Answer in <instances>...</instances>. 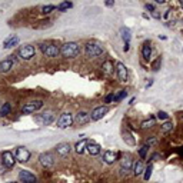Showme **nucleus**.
I'll return each instance as SVG.
<instances>
[{
    "instance_id": "7ed1b4c3",
    "label": "nucleus",
    "mask_w": 183,
    "mask_h": 183,
    "mask_svg": "<svg viewBox=\"0 0 183 183\" xmlns=\"http://www.w3.org/2000/svg\"><path fill=\"white\" fill-rule=\"evenodd\" d=\"M40 49H42V53L44 56H47V57H56L57 54L60 53V49L52 43H43L40 46Z\"/></svg>"
},
{
    "instance_id": "473e14b6",
    "label": "nucleus",
    "mask_w": 183,
    "mask_h": 183,
    "mask_svg": "<svg viewBox=\"0 0 183 183\" xmlns=\"http://www.w3.org/2000/svg\"><path fill=\"white\" fill-rule=\"evenodd\" d=\"M147 150H149V149H147V146H142V147L139 149V156L142 157V159H145V157H146Z\"/></svg>"
},
{
    "instance_id": "58836bf2",
    "label": "nucleus",
    "mask_w": 183,
    "mask_h": 183,
    "mask_svg": "<svg viewBox=\"0 0 183 183\" xmlns=\"http://www.w3.org/2000/svg\"><path fill=\"white\" fill-rule=\"evenodd\" d=\"M156 142H157V139H156V137H152L150 140H147V145H149V146H152V145H155Z\"/></svg>"
},
{
    "instance_id": "f257e3e1",
    "label": "nucleus",
    "mask_w": 183,
    "mask_h": 183,
    "mask_svg": "<svg viewBox=\"0 0 183 183\" xmlns=\"http://www.w3.org/2000/svg\"><path fill=\"white\" fill-rule=\"evenodd\" d=\"M60 53L63 57H67V59H73L77 54L80 53V46L76 43V42H69V43H65L60 49Z\"/></svg>"
},
{
    "instance_id": "a878e982",
    "label": "nucleus",
    "mask_w": 183,
    "mask_h": 183,
    "mask_svg": "<svg viewBox=\"0 0 183 183\" xmlns=\"http://www.w3.org/2000/svg\"><path fill=\"white\" fill-rule=\"evenodd\" d=\"M10 112H11V105H10V103H4V105L0 108V117H3V116L9 115Z\"/></svg>"
},
{
    "instance_id": "4be33fe9",
    "label": "nucleus",
    "mask_w": 183,
    "mask_h": 183,
    "mask_svg": "<svg viewBox=\"0 0 183 183\" xmlns=\"http://www.w3.org/2000/svg\"><path fill=\"white\" fill-rule=\"evenodd\" d=\"M120 34H122V39L125 40V44H129L130 39H132V32H130V29H127V27H122V29H120Z\"/></svg>"
},
{
    "instance_id": "f8f14e48",
    "label": "nucleus",
    "mask_w": 183,
    "mask_h": 183,
    "mask_svg": "<svg viewBox=\"0 0 183 183\" xmlns=\"http://www.w3.org/2000/svg\"><path fill=\"white\" fill-rule=\"evenodd\" d=\"M39 160H40V164H42L43 167H46V169L52 167L54 164V157L50 153H42V155L39 156Z\"/></svg>"
},
{
    "instance_id": "b1692460",
    "label": "nucleus",
    "mask_w": 183,
    "mask_h": 183,
    "mask_svg": "<svg viewBox=\"0 0 183 183\" xmlns=\"http://www.w3.org/2000/svg\"><path fill=\"white\" fill-rule=\"evenodd\" d=\"M73 7V3L72 1H62V3H59L57 6H56V9L59 11H66L69 10V9H72Z\"/></svg>"
},
{
    "instance_id": "ea45409f",
    "label": "nucleus",
    "mask_w": 183,
    "mask_h": 183,
    "mask_svg": "<svg viewBox=\"0 0 183 183\" xmlns=\"http://www.w3.org/2000/svg\"><path fill=\"white\" fill-rule=\"evenodd\" d=\"M152 16H153L155 19H160V13H159V11H156V10L152 13Z\"/></svg>"
},
{
    "instance_id": "7c9ffc66",
    "label": "nucleus",
    "mask_w": 183,
    "mask_h": 183,
    "mask_svg": "<svg viewBox=\"0 0 183 183\" xmlns=\"http://www.w3.org/2000/svg\"><path fill=\"white\" fill-rule=\"evenodd\" d=\"M126 96H127V92H126V90H120V93H119V95H116L113 100H115V102H120V100H123V99H125Z\"/></svg>"
},
{
    "instance_id": "0eeeda50",
    "label": "nucleus",
    "mask_w": 183,
    "mask_h": 183,
    "mask_svg": "<svg viewBox=\"0 0 183 183\" xmlns=\"http://www.w3.org/2000/svg\"><path fill=\"white\" fill-rule=\"evenodd\" d=\"M75 120L72 117V115L70 113H63L59 120H57V127H60V129H66V127H69V126H72V123H73Z\"/></svg>"
},
{
    "instance_id": "c03bdc74",
    "label": "nucleus",
    "mask_w": 183,
    "mask_h": 183,
    "mask_svg": "<svg viewBox=\"0 0 183 183\" xmlns=\"http://www.w3.org/2000/svg\"><path fill=\"white\" fill-rule=\"evenodd\" d=\"M7 183H16V182H7Z\"/></svg>"
},
{
    "instance_id": "79ce46f5",
    "label": "nucleus",
    "mask_w": 183,
    "mask_h": 183,
    "mask_svg": "<svg viewBox=\"0 0 183 183\" xmlns=\"http://www.w3.org/2000/svg\"><path fill=\"white\" fill-rule=\"evenodd\" d=\"M129 46H130V44H125V47H123V50H125V52H127V50H129Z\"/></svg>"
},
{
    "instance_id": "2f4dec72",
    "label": "nucleus",
    "mask_w": 183,
    "mask_h": 183,
    "mask_svg": "<svg viewBox=\"0 0 183 183\" xmlns=\"http://www.w3.org/2000/svg\"><path fill=\"white\" fill-rule=\"evenodd\" d=\"M123 139H125V142H127L130 146H133V145H135V139H132V135H130V133H127V132L123 135Z\"/></svg>"
},
{
    "instance_id": "e433bc0d",
    "label": "nucleus",
    "mask_w": 183,
    "mask_h": 183,
    "mask_svg": "<svg viewBox=\"0 0 183 183\" xmlns=\"http://www.w3.org/2000/svg\"><path fill=\"white\" fill-rule=\"evenodd\" d=\"M145 9H146V10H150L152 13H153V11H155V6L150 4V3H146V4H145Z\"/></svg>"
},
{
    "instance_id": "ddd939ff",
    "label": "nucleus",
    "mask_w": 183,
    "mask_h": 183,
    "mask_svg": "<svg viewBox=\"0 0 183 183\" xmlns=\"http://www.w3.org/2000/svg\"><path fill=\"white\" fill-rule=\"evenodd\" d=\"M34 120L39 123V125H42V126H49L52 122L54 120V116L52 113H43V115H39V116H36Z\"/></svg>"
},
{
    "instance_id": "393cba45",
    "label": "nucleus",
    "mask_w": 183,
    "mask_h": 183,
    "mask_svg": "<svg viewBox=\"0 0 183 183\" xmlns=\"http://www.w3.org/2000/svg\"><path fill=\"white\" fill-rule=\"evenodd\" d=\"M133 170H135V176H140L142 173L145 172V167H143V163L140 160H137L133 164Z\"/></svg>"
},
{
    "instance_id": "f3484780",
    "label": "nucleus",
    "mask_w": 183,
    "mask_h": 183,
    "mask_svg": "<svg viewBox=\"0 0 183 183\" xmlns=\"http://www.w3.org/2000/svg\"><path fill=\"white\" fill-rule=\"evenodd\" d=\"M117 159V153L113 150H106L103 153V160L106 162L108 164H112V163H115V160Z\"/></svg>"
},
{
    "instance_id": "c85d7f7f",
    "label": "nucleus",
    "mask_w": 183,
    "mask_h": 183,
    "mask_svg": "<svg viewBox=\"0 0 183 183\" xmlns=\"http://www.w3.org/2000/svg\"><path fill=\"white\" fill-rule=\"evenodd\" d=\"M103 70H105L108 75L113 73V65H112V62H105V63H103Z\"/></svg>"
},
{
    "instance_id": "49530a36",
    "label": "nucleus",
    "mask_w": 183,
    "mask_h": 183,
    "mask_svg": "<svg viewBox=\"0 0 183 183\" xmlns=\"http://www.w3.org/2000/svg\"><path fill=\"white\" fill-rule=\"evenodd\" d=\"M182 33H183V30H182Z\"/></svg>"
},
{
    "instance_id": "9b49d317",
    "label": "nucleus",
    "mask_w": 183,
    "mask_h": 183,
    "mask_svg": "<svg viewBox=\"0 0 183 183\" xmlns=\"http://www.w3.org/2000/svg\"><path fill=\"white\" fill-rule=\"evenodd\" d=\"M19 56H20V59H23V60H29V59H32L33 56H34V47L30 46V44L23 46L22 49L19 50Z\"/></svg>"
},
{
    "instance_id": "a211bd4d",
    "label": "nucleus",
    "mask_w": 183,
    "mask_h": 183,
    "mask_svg": "<svg viewBox=\"0 0 183 183\" xmlns=\"http://www.w3.org/2000/svg\"><path fill=\"white\" fill-rule=\"evenodd\" d=\"M20 42V39L17 37V36H10L9 39H6L4 40V43H3V47L4 49H11V47H14L16 44Z\"/></svg>"
},
{
    "instance_id": "6e6552de",
    "label": "nucleus",
    "mask_w": 183,
    "mask_h": 183,
    "mask_svg": "<svg viewBox=\"0 0 183 183\" xmlns=\"http://www.w3.org/2000/svg\"><path fill=\"white\" fill-rule=\"evenodd\" d=\"M116 73H117V77L120 82H127V79H129V73H127V69H126V66L123 65L122 62H117L116 63Z\"/></svg>"
},
{
    "instance_id": "4c0bfd02",
    "label": "nucleus",
    "mask_w": 183,
    "mask_h": 183,
    "mask_svg": "<svg viewBox=\"0 0 183 183\" xmlns=\"http://www.w3.org/2000/svg\"><path fill=\"white\" fill-rule=\"evenodd\" d=\"M113 99H115V95H108V96H106V99H105V102H106V103H110Z\"/></svg>"
},
{
    "instance_id": "72a5a7b5",
    "label": "nucleus",
    "mask_w": 183,
    "mask_h": 183,
    "mask_svg": "<svg viewBox=\"0 0 183 183\" xmlns=\"http://www.w3.org/2000/svg\"><path fill=\"white\" fill-rule=\"evenodd\" d=\"M153 125H155V119L150 117L149 120H146V122H143V123H142V127H152Z\"/></svg>"
},
{
    "instance_id": "20e7f679",
    "label": "nucleus",
    "mask_w": 183,
    "mask_h": 183,
    "mask_svg": "<svg viewBox=\"0 0 183 183\" xmlns=\"http://www.w3.org/2000/svg\"><path fill=\"white\" fill-rule=\"evenodd\" d=\"M43 108V102L42 100H33L30 103H26L24 106L22 108V113L24 115H30V113H34L36 110Z\"/></svg>"
},
{
    "instance_id": "4468645a",
    "label": "nucleus",
    "mask_w": 183,
    "mask_h": 183,
    "mask_svg": "<svg viewBox=\"0 0 183 183\" xmlns=\"http://www.w3.org/2000/svg\"><path fill=\"white\" fill-rule=\"evenodd\" d=\"M90 120H92V117H90V115L86 113V112H79L75 117V122L77 125H86Z\"/></svg>"
},
{
    "instance_id": "37998d69",
    "label": "nucleus",
    "mask_w": 183,
    "mask_h": 183,
    "mask_svg": "<svg viewBox=\"0 0 183 183\" xmlns=\"http://www.w3.org/2000/svg\"><path fill=\"white\" fill-rule=\"evenodd\" d=\"M180 149H182V150H180V152H182V153H183V147H180Z\"/></svg>"
},
{
    "instance_id": "2eb2a0df",
    "label": "nucleus",
    "mask_w": 183,
    "mask_h": 183,
    "mask_svg": "<svg viewBox=\"0 0 183 183\" xmlns=\"http://www.w3.org/2000/svg\"><path fill=\"white\" fill-rule=\"evenodd\" d=\"M70 150H72V147H70V145L66 143V142L59 143V145L56 146V152H57L60 156H67V155L70 153Z\"/></svg>"
},
{
    "instance_id": "c9c22d12",
    "label": "nucleus",
    "mask_w": 183,
    "mask_h": 183,
    "mask_svg": "<svg viewBox=\"0 0 183 183\" xmlns=\"http://www.w3.org/2000/svg\"><path fill=\"white\" fill-rule=\"evenodd\" d=\"M160 62H162V59L160 57H157L155 62H153V65H152V67H153V70H159V66H160Z\"/></svg>"
},
{
    "instance_id": "6ab92c4d",
    "label": "nucleus",
    "mask_w": 183,
    "mask_h": 183,
    "mask_svg": "<svg viewBox=\"0 0 183 183\" xmlns=\"http://www.w3.org/2000/svg\"><path fill=\"white\" fill-rule=\"evenodd\" d=\"M13 67V60L11 59H6L0 62V73H7Z\"/></svg>"
},
{
    "instance_id": "423d86ee",
    "label": "nucleus",
    "mask_w": 183,
    "mask_h": 183,
    "mask_svg": "<svg viewBox=\"0 0 183 183\" xmlns=\"http://www.w3.org/2000/svg\"><path fill=\"white\" fill-rule=\"evenodd\" d=\"M14 157H16V160L20 162V163H26L30 159V152L27 150L26 147H17L16 153H14Z\"/></svg>"
},
{
    "instance_id": "bb28decb",
    "label": "nucleus",
    "mask_w": 183,
    "mask_h": 183,
    "mask_svg": "<svg viewBox=\"0 0 183 183\" xmlns=\"http://www.w3.org/2000/svg\"><path fill=\"white\" fill-rule=\"evenodd\" d=\"M173 130V123L170 120H167V122H164L163 125H162V132L163 133H169V132H172Z\"/></svg>"
},
{
    "instance_id": "f704fd0d",
    "label": "nucleus",
    "mask_w": 183,
    "mask_h": 183,
    "mask_svg": "<svg viewBox=\"0 0 183 183\" xmlns=\"http://www.w3.org/2000/svg\"><path fill=\"white\" fill-rule=\"evenodd\" d=\"M157 119H160V120H167V119H169V115H167L166 112L160 110V112L157 113Z\"/></svg>"
},
{
    "instance_id": "c756f323",
    "label": "nucleus",
    "mask_w": 183,
    "mask_h": 183,
    "mask_svg": "<svg viewBox=\"0 0 183 183\" xmlns=\"http://www.w3.org/2000/svg\"><path fill=\"white\" fill-rule=\"evenodd\" d=\"M54 9H56L54 4H47V6H43V7H42V13H43V14H49V13L53 11Z\"/></svg>"
},
{
    "instance_id": "412c9836",
    "label": "nucleus",
    "mask_w": 183,
    "mask_h": 183,
    "mask_svg": "<svg viewBox=\"0 0 183 183\" xmlns=\"http://www.w3.org/2000/svg\"><path fill=\"white\" fill-rule=\"evenodd\" d=\"M87 152H89V155H92V156H97L99 153H100V146L97 145V143H89L87 145Z\"/></svg>"
},
{
    "instance_id": "aec40b11",
    "label": "nucleus",
    "mask_w": 183,
    "mask_h": 183,
    "mask_svg": "<svg viewBox=\"0 0 183 183\" xmlns=\"http://www.w3.org/2000/svg\"><path fill=\"white\" fill-rule=\"evenodd\" d=\"M142 54H143V59L145 60H149L152 56V47L149 42H145L143 46H142Z\"/></svg>"
},
{
    "instance_id": "5701e85b",
    "label": "nucleus",
    "mask_w": 183,
    "mask_h": 183,
    "mask_svg": "<svg viewBox=\"0 0 183 183\" xmlns=\"http://www.w3.org/2000/svg\"><path fill=\"white\" fill-rule=\"evenodd\" d=\"M87 145H89V142H87V139H83L80 140V142H77L75 146V150L79 153V155H82L83 152H85V149L87 147Z\"/></svg>"
},
{
    "instance_id": "cd10ccee",
    "label": "nucleus",
    "mask_w": 183,
    "mask_h": 183,
    "mask_svg": "<svg viewBox=\"0 0 183 183\" xmlns=\"http://www.w3.org/2000/svg\"><path fill=\"white\" fill-rule=\"evenodd\" d=\"M152 172H153V166L149 164V166L145 169V172H143L145 173V174H143V179H145V180H149V179L152 177Z\"/></svg>"
},
{
    "instance_id": "1a4fd4ad",
    "label": "nucleus",
    "mask_w": 183,
    "mask_h": 183,
    "mask_svg": "<svg viewBox=\"0 0 183 183\" xmlns=\"http://www.w3.org/2000/svg\"><path fill=\"white\" fill-rule=\"evenodd\" d=\"M19 179H20V182L22 183H37L36 176H34L32 172L24 170V169H22V170L19 172Z\"/></svg>"
},
{
    "instance_id": "dca6fc26",
    "label": "nucleus",
    "mask_w": 183,
    "mask_h": 183,
    "mask_svg": "<svg viewBox=\"0 0 183 183\" xmlns=\"http://www.w3.org/2000/svg\"><path fill=\"white\" fill-rule=\"evenodd\" d=\"M120 164H122V169L125 170H129L132 169V166H133V159H132V156H130L129 153L127 155H125L123 157H122V160H120Z\"/></svg>"
},
{
    "instance_id": "a19ab883",
    "label": "nucleus",
    "mask_w": 183,
    "mask_h": 183,
    "mask_svg": "<svg viewBox=\"0 0 183 183\" xmlns=\"http://www.w3.org/2000/svg\"><path fill=\"white\" fill-rule=\"evenodd\" d=\"M106 6H108V7H112V6H115V1H113V0H108V1H106Z\"/></svg>"
},
{
    "instance_id": "39448f33",
    "label": "nucleus",
    "mask_w": 183,
    "mask_h": 183,
    "mask_svg": "<svg viewBox=\"0 0 183 183\" xmlns=\"http://www.w3.org/2000/svg\"><path fill=\"white\" fill-rule=\"evenodd\" d=\"M1 163H3V166L4 167H7V169H10L14 166V163H16V157H14V155L11 153V152L6 150L1 153Z\"/></svg>"
},
{
    "instance_id": "a18cd8bd",
    "label": "nucleus",
    "mask_w": 183,
    "mask_h": 183,
    "mask_svg": "<svg viewBox=\"0 0 183 183\" xmlns=\"http://www.w3.org/2000/svg\"><path fill=\"white\" fill-rule=\"evenodd\" d=\"M182 7H183V1H182Z\"/></svg>"
},
{
    "instance_id": "9d476101",
    "label": "nucleus",
    "mask_w": 183,
    "mask_h": 183,
    "mask_svg": "<svg viewBox=\"0 0 183 183\" xmlns=\"http://www.w3.org/2000/svg\"><path fill=\"white\" fill-rule=\"evenodd\" d=\"M109 112V108L108 106H99V108H96L93 112H92V115H90V117H92V120H100V119H103L106 115H108Z\"/></svg>"
},
{
    "instance_id": "f03ea898",
    "label": "nucleus",
    "mask_w": 183,
    "mask_h": 183,
    "mask_svg": "<svg viewBox=\"0 0 183 183\" xmlns=\"http://www.w3.org/2000/svg\"><path fill=\"white\" fill-rule=\"evenodd\" d=\"M85 50H86V54L89 57H96V56H100L103 53V47L96 42H89L85 47Z\"/></svg>"
}]
</instances>
